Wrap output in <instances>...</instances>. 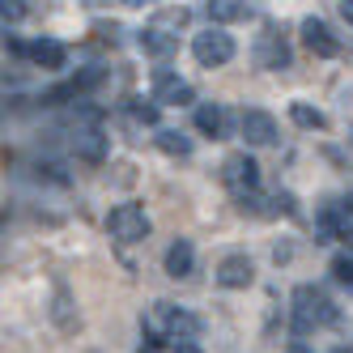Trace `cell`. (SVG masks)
I'll use <instances>...</instances> for the list:
<instances>
[{
    "label": "cell",
    "instance_id": "obj_1",
    "mask_svg": "<svg viewBox=\"0 0 353 353\" xmlns=\"http://www.w3.org/2000/svg\"><path fill=\"white\" fill-rule=\"evenodd\" d=\"M336 315H341L336 302L327 298L319 285H298L294 298H290V323H294L298 336H311V332H319V327H332Z\"/></svg>",
    "mask_w": 353,
    "mask_h": 353
},
{
    "label": "cell",
    "instance_id": "obj_2",
    "mask_svg": "<svg viewBox=\"0 0 353 353\" xmlns=\"http://www.w3.org/2000/svg\"><path fill=\"white\" fill-rule=\"evenodd\" d=\"M145 332L154 336V341H196L200 332H205V319L183 311V307H174V302H154V307L145 311Z\"/></svg>",
    "mask_w": 353,
    "mask_h": 353
},
{
    "label": "cell",
    "instance_id": "obj_3",
    "mask_svg": "<svg viewBox=\"0 0 353 353\" xmlns=\"http://www.w3.org/2000/svg\"><path fill=\"white\" fill-rule=\"evenodd\" d=\"M107 234L111 239H119V243H141V239H149V217H145V209L141 205H115L111 213H107Z\"/></svg>",
    "mask_w": 353,
    "mask_h": 353
},
{
    "label": "cell",
    "instance_id": "obj_4",
    "mask_svg": "<svg viewBox=\"0 0 353 353\" xmlns=\"http://www.w3.org/2000/svg\"><path fill=\"white\" fill-rule=\"evenodd\" d=\"M192 56L200 68H221V64L234 60V39L221 34V30H205V34L192 39Z\"/></svg>",
    "mask_w": 353,
    "mask_h": 353
},
{
    "label": "cell",
    "instance_id": "obj_5",
    "mask_svg": "<svg viewBox=\"0 0 353 353\" xmlns=\"http://www.w3.org/2000/svg\"><path fill=\"white\" fill-rule=\"evenodd\" d=\"M221 183L230 188L234 196H247V192H260V166L251 154H230L221 162Z\"/></svg>",
    "mask_w": 353,
    "mask_h": 353
},
{
    "label": "cell",
    "instance_id": "obj_6",
    "mask_svg": "<svg viewBox=\"0 0 353 353\" xmlns=\"http://www.w3.org/2000/svg\"><path fill=\"white\" fill-rule=\"evenodd\" d=\"M239 128H243V141L256 145V149H268V145H276V137H281V132H276V119H272L268 111H260V107L243 111Z\"/></svg>",
    "mask_w": 353,
    "mask_h": 353
},
{
    "label": "cell",
    "instance_id": "obj_7",
    "mask_svg": "<svg viewBox=\"0 0 353 353\" xmlns=\"http://www.w3.org/2000/svg\"><path fill=\"white\" fill-rule=\"evenodd\" d=\"M192 98H196V90L183 77H174V72H166V68L154 72V103H162V107H188Z\"/></svg>",
    "mask_w": 353,
    "mask_h": 353
},
{
    "label": "cell",
    "instance_id": "obj_8",
    "mask_svg": "<svg viewBox=\"0 0 353 353\" xmlns=\"http://www.w3.org/2000/svg\"><path fill=\"white\" fill-rule=\"evenodd\" d=\"M213 276H217V285H221V290H247L251 281H256V264L234 251V256H225V260L217 264Z\"/></svg>",
    "mask_w": 353,
    "mask_h": 353
},
{
    "label": "cell",
    "instance_id": "obj_9",
    "mask_svg": "<svg viewBox=\"0 0 353 353\" xmlns=\"http://www.w3.org/2000/svg\"><path fill=\"white\" fill-rule=\"evenodd\" d=\"M302 43H307L315 56H323V60L341 56V39H336L332 26H327V21H319V17H307V21H302Z\"/></svg>",
    "mask_w": 353,
    "mask_h": 353
},
{
    "label": "cell",
    "instance_id": "obj_10",
    "mask_svg": "<svg viewBox=\"0 0 353 353\" xmlns=\"http://www.w3.org/2000/svg\"><path fill=\"white\" fill-rule=\"evenodd\" d=\"M205 13L213 26H234V21H251L256 9L247 5V0H205Z\"/></svg>",
    "mask_w": 353,
    "mask_h": 353
},
{
    "label": "cell",
    "instance_id": "obj_11",
    "mask_svg": "<svg viewBox=\"0 0 353 353\" xmlns=\"http://www.w3.org/2000/svg\"><path fill=\"white\" fill-rule=\"evenodd\" d=\"M137 43H141V52H145L149 60H170L174 52H179V39L166 34V26H145Z\"/></svg>",
    "mask_w": 353,
    "mask_h": 353
},
{
    "label": "cell",
    "instance_id": "obj_12",
    "mask_svg": "<svg viewBox=\"0 0 353 353\" xmlns=\"http://www.w3.org/2000/svg\"><path fill=\"white\" fill-rule=\"evenodd\" d=\"M256 64H260V68H268V72L290 68V47H285V39L276 34V30H268V34L260 39V47H256Z\"/></svg>",
    "mask_w": 353,
    "mask_h": 353
},
{
    "label": "cell",
    "instance_id": "obj_13",
    "mask_svg": "<svg viewBox=\"0 0 353 353\" xmlns=\"http://www.w3.org/2000/svg\"><path fill=\"white\" fill-rule=\"evenodd\" d=\"M166 276H174V281H179V276H192V268H196V247L188 243V239H174L170 247H166Z\"/></svg>",
    "mask_w": 353,
    "mask_h": 353
},
{
    "label": "cell",
    "instance_id": "obj_14",
    "mask_svg": "<svg viewBox=\"0 0 353 353\" xmlns=\"http://www.w3.org/2000/svg\"><path fill=\"white\" fill-rule=\"evenodd\" d=\"M26 56H30L39 68H47V72H60V68H64V60H68L64 43H56V39H34V43L26 47Z\"/></svg>",
    "mask_w": 353,
    "mask_h": 353
},
{
    "label": "cell",
    "instance_id": "obj_15",
    "mask_svg": "<svg viewBox=\"0 0 353 353\" xmlns=\"http://www.w3.org/2000/svg\"><path fill=\"white\" fill-rule=\"evenodd\" d=\"M98 81H103V72H98V68H90V72H81V77H72V81L56 85V90H47V94H43V103H47V107H56V103H64V98H77V94L94 90Z\"/></svg>",
    "mask_w": 353,
    "mask_h": 353
},
{
    "label": "cell",
    "instance_id": "obj_16",
    "mask_svg": "<svg viewBox=\"0 0 353 353\" xmlns=\"http://www.w3.org/2000/svg\"><path fill=\"white\" fill-rule=\"evenodd\" d=\"M196 132H205L209 141H221L225 137V111L217 103H200L196 107Z\"/></svg>",
    "mask_w": 353,
    "mask_h": 353
},
{
    "label": "cell",
    "instance_id": "obj_17",
    "mask_svg": "<svg viewBox=\"0 0 353 353\" xmlns=\"http://www.w3.org/2000/svg\"><path fill=\"white\" fill-rule=\"evenodd\" d=\"M290 119L298 123V128H315V132L327 123V119H323V111H315V107H307V103H294V107H290Z\"/></svg>",
    "mask_w": 353,
    "mask_h": 353
},
{
    "label": "cell",
    "instance_id": "obj_18",
    "mask_svg": "<svg viewBox=\"0 0 353 353\" xmlns=\"http://www.w3.org/2000/svg\"><path fill=\"white\" fill-rule=\"evenodd\" d=\"M72 145H77V154L90 158V162L103 158V137H98V132H77V141H72Z\"/></svg>",
    "mask_w": 353,
    "mask_h": 353
},
{
    "label": "cell",
    "instance_id": "obj_19",
    "mask_svg": "<svg viewBox=\"0 0 353 353\" xmlns=\"http://www.w3.org/2000/svg\"><path fill=\"white\" fill-rule=\"evenodd\" d=\"M158 145L166 149V154H174V158H188V154H192V141H188L183 132H162Z\"/></svg>",
    "mask_w": 353,
    "mask_h": 353
},
{
    "label": "cell",
    "instance_id": "obj_20",
    "mask_svg": "<svg viewBox=\"0 0 353 353\" xmlns=\"http://www.w3.org/2000/svg\"><path fill=\"white\" fill-rule=\"evenodd\" d=\"M332 276H336L341 285H353V251H349V256H336V260H332Z\"/></svg>",
    "mask_w": 353,
    "mask_h": 353
},
{
    "label": "cell",
    "instance_id": "obj_21",
    "mask_svg": "<svg viewBox=\"0 0 353 353\" xmlns=\"http://www.w3.org/2000/svg\"><path fill=\"white\" fill-rule=\"evenodd\" d=\"M154 26H174V30L188 26V9H166V13H158V17H154Z\"/></svg>",
    "mask_w": 353,
    "mask_h": 353
},
{
    "label": "cell",
    "instance_id": "obj_22",
    "mask_svg": "<svg viewBox=\"0 0 353 353\" xmlns=\"http://www.w3.org/2000/svg\"><path fill=\"white\" fill-rule=\"evenodd\" d=\"M128 115L137 123H158V107H145V103H128Z\"/></svg>",
    "mask_w": 353,
    "mask_h": 353
},
{
    "label": "cell",
    "instance_id": "obj_23",
    "mask_svg": "<svg viewBox=\"0 0 353 353\" xmlns=\"http://www.w3.org/2000/svg\"><path fill=\"white\" fill-rule=\"evenodd\" d=\"M21 17V5H17V0H5V21H17Z\"/></svg>",
    "mask_w": 353,
    "mask_h": 353
},
{
    "label": "cell",
    "instance_id": "obj_24",
    "mask_svg": "<svg viewBox=\"0 0 353 353\" xmlns=\"http://www.w3.org/2000/svg\"><path fill=\"white\" fill-rule=\"evenodd\" d=\"M174 353H205V349H200L196 341H179V345H174Z\"/></svg>",
    "mask_w": 353,
    "mask_h": 353
},
{
    "label": "cell",
    "instance_id": "obj_25",
    "mask_svg": "<svg viewBox=\"0 0 353 353\" xmlns=\"http://www.w3.org/2000/svg\"><path fill=\"white\" fill-rule=\"evenodd\" d=\"M341 243L353 251V221H345V225H341Z\"/></svg>",
    "mask_w": 353,
    "mask_h": 353
},
{
    "label": "cell",
    "instance_id": "obj_26",
    "mask_svg": "<svg viewBox=\"0 0 353 353\" xmlns=\"http://www.w3.org/2000/svg\"><path fill=\"white\" fill-rule=\"evenodd\" d=\"M341 17H345L349 26H353V0H341Z\"/></svg>",
    "mask_w": 353,
    "mask_h": 353
},
{
    "label": "cell",
    "instance_id": "obj_27",
    "mask_svg": "<svg viewBox=\"0 0 353 353\" xmlns=\"http://www.w3.org/2000/svg\"><path fill=\"white\" fill-rule=\"evenodd\" d=\"M345 213H353V192H349V196H345Z\"/></svg>",
    "mask_w": 353,
    "mask_h": 353
},
{
    "label": "cell",
    "instance_id": "obj_28",
    "mask_svg": "<svg viewBox=\"0 0 353 353\" xmlns=\"http://www.w3.org/2000/svg\"><path fill=\"white\" fill-rule=\"evenodd\" d=\"M123 5H149V0H123Z\"/></svg>",
    "mask_w": 353,
    "mask_h": 353
}]
</instances>
